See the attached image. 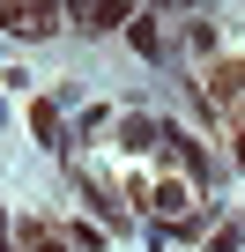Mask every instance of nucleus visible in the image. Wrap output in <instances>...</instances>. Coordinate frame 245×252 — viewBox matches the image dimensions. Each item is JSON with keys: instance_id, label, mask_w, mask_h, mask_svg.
<instances>
[{"instance_id": "obj_3", "label": "nucleus", "mask_w": 245, "mask_h": 252, "mask_svg": "<svg viewBox=\"0 0 245 252\" xmlns=\"http://www.w3.org/2000/svg\"><path fill=\"white\" fill-rule=\"evenodd\" d=\"M238 245H245V222H230V230H223V237H215L208 252H238Z\"/></svg>"}, {"instance_id": "obj_1", "label": "nucleus", "mask_w": 245, "mask_h": 252, "mask_svg": "<svg viewBox=\"0 0 245 252\" xmlns=\"http://www.w3.org/2000/svg\"><path fill=\"white\" fill-rule=\"evenodd\" d=\"M149 141H156V126H149V119H119V149H134V156H141Z\"/></svg>"}, {"instance_id": "obj_2", "label": "nucleus", "mask_w": 245, "mask_h": 252, "mask_svg": "<svg viewBox=\"0 0 245 252\" xmlns=\"http://www.w3.org/2000/svg\"><path fill=\"white\" fill-rule=\"evenodd\" d=\"M134 52H149V60H156V52H164V37H156V23H149V15H141V23H134Z\"/></svg>"}, {"instance_id": "obj_4", "label": "nucleus", "mask_w": 245, "mask_h": 252, "mask_svg": "<svg viewBox=\"0 0 245 252\" xmlns=\"http://www.w3.org/2000/svg\"><path fill=\"white\" fill-rule=\"evenodd\" d=\"M0 252H8V245H0Z\"/></svg>"}]
</instances>
